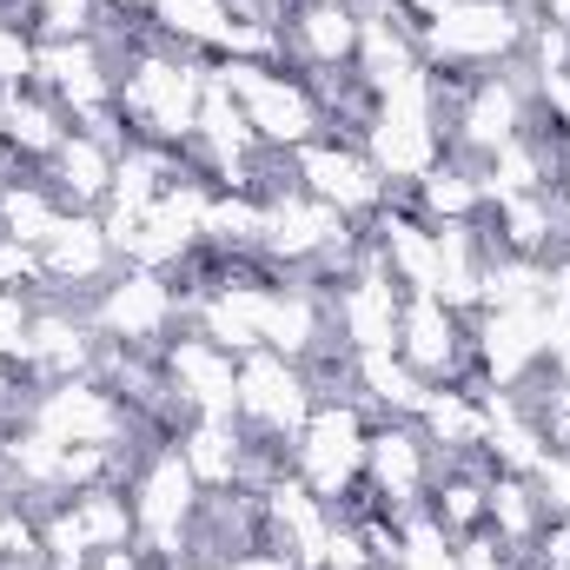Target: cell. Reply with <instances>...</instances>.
<instances>
[{"mask_svg": "<svg viewBox=\"0 0 570 570\" xmlns=\"http://www.w3.org/2000/svg\"><path fill=\"white\" fill-rule=\"evenodd\" d=\"M206 80H213V60L206 53H186L159 33H146L140 47L120 60V80H114V107L127 114L134 140L146 146H179L193 140L199 127V100H206Z\"/></svg>", "mask_w": 570, "mask_h": 570, "instance_id": "6da1fadb", "label": "cell"}, {"mask_svg": "<svg viewBox=\"0 0 570 570\" xmlns=\"http://www.w3.org/2000/svg\"><path fill=\"white\" fill-rule=\"evenodd\" d=\"M538 13H524L518 0H451L425 27V67H464V73H498L524 53Z\"/></svg>", "mask_w": 570, "mask_h": 570, "instance_id": "7a4b0ae2", "label": "cell"}, {"mask_svg": "<svg viewBox=\"0 0 570 570\" xmlns=\"http://www.w3.org/2000/svg\"><path fill=\"white\" fill-rule=\"evenodd\" d=\"M365 438H372V419L358 399H312V419L292 438V471L325 504H338L365 478Z\"/></svg>", "mask_w": 570, "mask_h": 570, "instance_id": "3957f363", "label": "cell"}, {"mask_svg": "<svg viewBox=\"0 0 570 570\" xmlns=\"http://www.w3.org/2000/svg\"><path fill=\"white\" fill-rule=\"evenodd\" d=\"M87 318H94V332L114 338V345H166V338L186 325V305H179L173 273L120 266L114 279L87 298Z\"/></svg>", "mask_w": 570, "mask_h": 570, "instance_id": "277c9868", "label": "cell"}, {"mask_svg": "<svg viewBox=\"0 0 570 570\" xmlns=\"http://www.w3.org/2000/svg\"><path fill=\"white\" fill-rule=\"evenodd\" d=\"M233 419L246 425V438H273V444H292L305 419H312V385H305V365H292L279 352H246L239 358V405Z\"/></svg>", "mask_w": 570, "mask_h": 570, "instance_id": "5b68a950", "label": "cell"}, {"mask_svg": "<svg viewBox=\"0 0 570 570\" xmlns=\"http://www.w3.org/2000/svg\"><path fill=\"white\" fill-rule=\"evenodd\" d=\"M438 478V451L431 438L412 419H372V438H365V491L379 498L385 518H405L419 511Z\"/></svg>", "mask_w": 570, "mask_h": 570, "instance_id": "8992f818", "label": "cell"}, {"mask_svg": "<svg viewBox=\"0 0 570 570\" xmlns=\"http://www.w3.org/2000/svg\"><path fill=\"white\" fill-rule=\"evenodd\" d=\"M292 179H298L312 199L338 206L345 219H372V213L392 199V179L372 166L365 146H352V140H305L292 153Z\"/></svg>", "mask_w": 570, "mask_h": 570, "instance_id": "52a82bcc", "label": "cell"}, {"mask_svg": "<svg viewBox=\"0 0 570 570\" xmlns=\"http://www.w3.org/2000/svg\"><path fill=\"white\" fill-rule=\"evenodd\" d=\"M159 365H166V385L173 399L193 412V419H233L239 405V358L213 338H199L193 325H179L166 345H159Z\"/></svg>", "mask_w": 570, "mask_h": 570, "instance_id": "ba28073f", "label": "cell"}, {"mask_svg": "<svg viewBox=\"0 0 570 570\" xmlns=\"http://www.w3.org/2000/svg\"><path fill=\"white\" fill-rule=\"evenodd\" d=\"M325 312H332V332H338L352 352H399L405 285L392 279L379 259H365L345 285H332V292H325Z\"/></svg>", "mask_w": 570, "mask_h": 570, "instance_id": "9c48e42d", "label": "cell"}, {"mask_svg": "<svg viewBox=\"0 0 570 570\" xmlns=\"http://www.w3.org/2000/svg\"><path fill=\"white\" fill-rule=\"evenodd\" d=\"M114 80H120V67H114V53L94 33L87 40H40V53H33V87H47L67 114L107 107Z\"/></svg>", "mask_w": 570, "mask_h": 570, "instance_id": "30bf717a", "label": "cell"}, {"mask_svg": "<svg viewBox=\"0 0 570 570\" xmlns=\"http://www.w3.org/2000/svg\"><path fill=\"white\" fill-rule=\"evenodd\" d=\"M279 40L292 73L352 67L358 60V7H345V0H292L279 20Z\"/></svg>", "mask_w": 570, "mask_h": 570, "instance_id": "8fae6325", "label": "cell"}, {"mask_svg": "<svg viewBox=\"0 0 570 570\" xmlns=\"http://www.w3.org/2000/svg\"><path fill=\"white\" fill-rule=\"evenodd\" d=\"M114 146H100V140H87L80 127L60 140V153L40 166V179H47V193L67 206V213H100L107 206V193H114Z\"/></svg>", "mask_w": 570, "mask_h": 570, "instance_id": "7c38bea8", "label": "cell"}, {"mask_svg": "<svg viewBox=\"0 0 570 570\" xmlns=\"http://www.w3.org/2000/svg\"><path fill=\"white\" fill-rule=\"evenodd\" d=\"M67 134H73V114H67L47 87L27 80V87H7V94H0V140L13 146L27 166H47Z\"/></svg>", "mask_w": 570, "mask_h": 570, "instance_id": "4fadbf2b", "label": "cell"}, {"mask_svg": "<svg viewBox=\"0 0 570 570\" xmlns=\"http://www.w3.org/2000/svg\"><path fill=\"white\" fill-rule=\"evenodd\" d=\"M179 458L199 478V491H233L246 471V425L239 419H186Z\"/></svg>", "mask_w": 570, "mask_h": 570, "instance_id": "5bb4252c", "label": "cell"}, {"mask_svg": "<svg viewBox=\"0 0 570 570\" xmlns=\"http://www.w3.org/2000/svg\"><path fill=\"white\" fill-rule=\"evenodd\" d=\"M412 425L431 438V451H438V458L484 451V399H478V392H464V385H431Z\"/></svg>", "mask_w": 570, "mask_h": 570, "instance_id": "9a60e30c", "label": "cell"}, {"mask_svg": "<svg viewBox=\"0 0 570 570\" xmlns=\"http://www.w3.org/2000/svg\"><path fill=\"white\" fill-rule=\"evenodd\" d=\"M431 379H419L399 352H358V405L365 419H419Z\"/></svg>", "mask_w": 570, "mask_h": 570, "instance_id": "2e32d148", "label": "cell"}, {"mask_svg": "<svg viewBox=\"0 0 570 570\" xmlns=\"http://www.w3.org/2000/svg\"><path fill=\"white\" fill-rule=\"evenodd\" d=\"M484 524H491V538H498L504 551H531L538 531L551 524V511H544V498H538V484H531L524 471H491Z\"/></svg>", "mask_w": 570, "mask_h": 570, "instance_id": "e0dca14e", "label": "cell"}, {"mask_svg": "<svg viewBox=\"0 0 570 570\" xmlns=\"http://www.w3.org/2000/svg\"><path fill=\"white\" fill-rule=\"evenodd\" d=\"M67 511H73L80 538L94 544V558H100V551H134V544H140V518H134L127 484H94V491H73V498H67Z\"/></svg>", "mask_w": 570, "mask_h": 570, "instance_id": "ac0fdd59", "label": "cell"}, {"mask_svg": "<svg viewBox=\"0 0 570 570\" xmlns=\"http://www.w3.org/2000/svg\"><path fill=\"white\" fill-rule=\"evenodd\" d=\"M153 33L173 40V47H186V53L219 60V47L233 33V7L226 0H159L153 7Z\"/></svg>", "mask_w": 570, "mask_h": 570, "instance_id": "d6986e66", "label": "cell"}, {"mask_svg": "<svg viewBox=\"0 0 570 570\" xmlns=\"http://www.w3.org/2000/svg\"><path fill=\"white\" fill-rule=\"evenodd\" d=\"M60 219H67V206L47 193V179L40 173H27V179H13V186H0V233L7 239H20V246H47L53 233H60Z\"/></svg>", "mask_w": 570, "mask_h": 570, "instance_id": "ffe728a7", "label": "cell"}, {"mask_svg": "<svg viewBox=\"0 0 570 570\" xmlns=\"http://www.w3.org/2000/svg\"><path fill=\"white\" fill-rule=\"evenodd\" d=\"M107 0H33V40H87L100 33Z\"/></svg>", "mask_w": 570, "mask_h": 570, "instance_id": "44dd1931", "label": "cell"}, {"mask_svg": "<svg viewBox=\"0 0 570 570\" xmlns=\"http://www.w3.org/2000/svg\"><path fill=\"white\" fill-rule=\"evenodd\" d=\"M33 53H40V40H33L27 27L0 20V94H7V87H27V80H33Z\"/></svg>", "mask_w": 570, "mask_h": 570, "instance_id": "7402d4cb", "label": "cell"}, {"mask_svg": "<svg viewBox=\"0 0 570 570\" xmlns=\"http://www.w3.org/2000/svg\"><path fill=\"white\" fill-rule=\"evenodd\" d=\"M531 114H538L558 140H570V67H564V73L531 80Z\"/></svg>", "mask_w": 570, "mask_h": 570, "instance_id": "603a6c76", "label": "cell"}, {"mask_svg": "<svg viewBox=\"0 0 570 570\" xmlns=\"http://www.w3.org/2000/svg\"><path fill=\"white\" fill-rule=\"evenodd\" d=\"M531 484H538L544 511H551V518H564V511H570V451H544V458L531 464Z\"/></svg>", "mask_w": 570, "mask_h": 570, "instance_id": "cb8c5ba5", "label": "cell"}, {"mask_svg": "<svg viewBox=\"0 0 570 570\" xmlns=\"http://www.w3.org/2000/svg\"><path fill=\"white\" fill-rule=\"evenodd\" d=\"M27 325H33V298H27V292H13V285H0V365H7V358H20Z\"/></svg>", "mask_w": 570, "mask_h": 570, "instance_id": "d4e9b609", "label": "cell"}, {"mask_svg": "<svg viewBox=\"0 0 570 570\" xmlns=\"http://www.w3.org/2000/svg\"><path fill=\"white\" fill-rule=\"evenodd\" d=\"M219 570H298L285 551H273V544H253V551H239V558H226Z\"/></svg>", "mask_w": 570, "mask_h": 570, "instance_id": "484cf974", "label": "cell"}, {"mask_svg": "<svg viewBox=\"0 0 570 570\" xmlns=\"http://www.w3.org/2000/svg\"><path fill=\"white\" fill-rule=\"evenodd\" d=\"M107 7H114V13H134V20H153L159 0H107Z\"/></svg>", "mask_w": 570, "mask_h": 570, "instance_id": "4316f807", "label": "cell"}, {"mask_svg": "<svg viewBox=\"0 0 570 570\" xmlns=\"http://www.w3.org/2000/svg\"><path fill=\"white\" fill-rule=\"evenodd\" d=\"M551 199H558V213H564V226H570V159H564V173H558V186H551Z\"/></svg>", "mask_w": 570, "mask_h": 570, "instance_id": "83f0119b", "label": "cell"}]
</instances>
